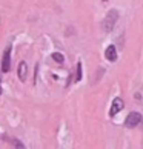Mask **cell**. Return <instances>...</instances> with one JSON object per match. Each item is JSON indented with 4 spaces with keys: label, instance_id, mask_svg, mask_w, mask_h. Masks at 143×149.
<instances>
[{
    "label": "cell",
    "instance_id": "cell-1",
    "mask_svg": "<svg viewBox=\"0 0 143 149\" xmlns=\"http://www.w3.org/2000/svg\"><path fill=\"white\" fill-rule=\"evenodd\" d=\"M117 20H119V11L117 9H111L106 14V17L103 19V22H102L103 31H105V32H111L114 29L115 23H117Z\"/></svg>",
    "mask_w": 143,
    "mask_h": 149
},
{
    "label": "cell",
    "instance_id": "cell-2",
    "mask_svg": "<svg viewBox=\"0 0 143 149\" xmlns=\"http://www.w3.org/2000/svg\"><path fill=\"white\" fill-rule=\"evenodd\" d=\"M142 121H143V117L139 112H129L128 117H126V120H125V126L129 128V129H134L135 126H139L142 123Z\"/></svg>",
    "mask_w": 143,
    "mask_h": 149
},
{
    "label": "cell",
    "instance_id": "cell-3",
    "mask_svg": "<svg viewBox=\"0 0 143 149\" xmlns=\"http://www.w3.org/2000/svg\"><path fill=\"white\" fill-rule=\"evenodd\" d=\"M123 108H125V102H123L120 97H115L114 100H112V106H111V109H109V115H111V117H114V115L119 114Z\"/></svg>",
    "mask_w": 143,
    "mask_h": 149
},
{
    "label": "cell",
    "instance_id": "cell-4",
    "mask_svg": "<svg viewBox=\"0 0 143 149\" xmlns=\"http://www.w3.org/2000/svg\"><path fill=\"white\" fill-rule=\"evenodd\" d=\"M11 69V48H6L2 57V72H8Z\"/></svg>",
    "mask_w": 143,
    "mask_h": 149
},
{
    "label": "cell",
    "instance_id": "cell-5",
    "mask_svg": "<svg viewBox=\"0 0 143 149\" xmlns=\"http://www.w3.org/2000/svg\"><path fill=\"white\" fill-rule=\"evenodd\" d=\"M105 57H106V60H109V62H115V60H117V49H115L114 45H109L106 48Z\"/></svg>",
    "mask_w": 143,
    "mask_h": 149
},
{
    "label": "cell",
    "instance_id": "cell-6",
    "mask_svg": "<svg viewBox=\"0 0 143 149\" xmlns=\"http://www.w3.org/2000/svg\"><path fill=\"white\" fill-rule=\"evenodd\" d=\"M26 77H28V65L25 62H22L19 65V79L20 81H26Z\"/></svg>",
    "mask_w": 143,
    "mask_h": 149
},
{
    "label": "cell",
    "instance_id": "cell-7",
    "mask_svg": "<svg viewBox=\"0 0 143 149\" xmlns=\"http://www.w3.org/2000/svg\"><path fill=\"white\" fill-rule=\"evenodd\" d=\"M52 60H54V62H57V63H63L65 57H63L60 52H54V54H52Z\"/></svg>",
    "mask_w": 143,
    "mask_h": 149
},
{
    "label": "cell",
    "instance_id": "cell-8",
    "mask_svg": "<svg viewBox=\"0 0 143 149\" xmlns=\"http://www.w3.org/2000/svg\"><path fill=\"white\" fill-rule=\"evenodd\" d=\"M82 80V63H77V74H75V81Z\"/></svg>",
    "mask_w": 143,
    "mask_h": 149
},
{
    "label": "cell",
    "instance_id": "cell-9",
    "mask_svg": "<svg viewBox=\"0 0 143 149\" xmlns=\"http://www.w3.org/2000/svg\"><path fill=\"white\" fill-rule=\"evenodd\" d=\"M0 94H2V88H0Z\"/></svg>",
    "mask_w": 143,
    "mask_h": 149
},
{
    "label": "cell",
    "instance_id": "cell-10",
    "mask_svg": "<svg viewBox=\"0 0 143 149\" xmlns=\"http://www.w3.org/2000/svg\"><path fill=\"white\" fill-rule=\"evenodd\" d=\"M102 2H108V0H102Z\"/></svg>",
    "mask_w": 143,
    "mask_h": 149
}]
</instances>
